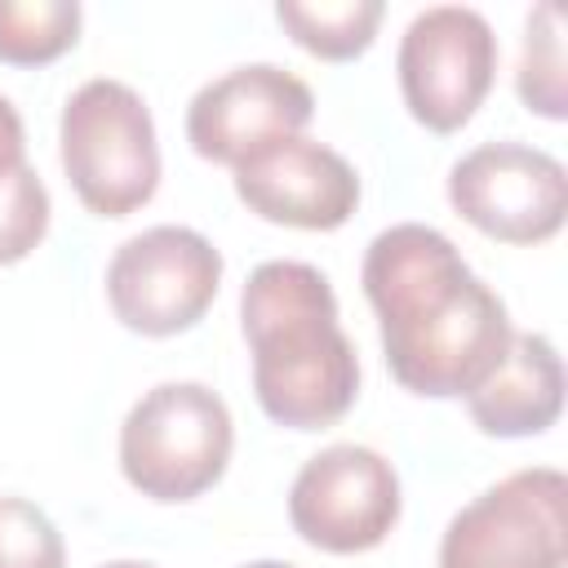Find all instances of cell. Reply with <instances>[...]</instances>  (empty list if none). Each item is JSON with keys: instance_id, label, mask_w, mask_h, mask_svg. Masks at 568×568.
Instances as JSON below:
<instances>
[{"instance_id": "cell-1", "label": "cell", "mask_w": 568, "mask_h": 568, "mask_svg": "<svg viewBox=\"0 0 568 568\" xmlns=\"http://www.w3.org/2000/svg\"><path fill=\"white\" fill-rule=\"evenodd\" d=\"M359 280L404 390L430 399L470 395L506 359L510 315L444 231L399 222L373 235Z\"/></svg>"}, {"instance_id": "cell-2", "label": "cell", "mask_w": 568, "mask_h": 568, "mask_svg": "<svg viewBox=\"0 0 568 568\" xmlns=\"http://www.w3.org/2000/svg\"><path fill=\"white\" fill-rule=\"evenodd\" d=\"M240 328L253 351V395L271 422L320 430L346 417L359 390V359L315 266L262 262L240 293Z\"/></svg>"}, {"instance_id": "cell-3", "label": "cell", "mask_w": 568, "mask_h": 568, "mask_svg": "<svg viewBox=\"0 0 568 568\" xmlns=\"http://www.w3.org/2000/svg\"><path fill=\"white\" fill-rule=\"evenodd\" d=\"M58 146L67 182L98 217H124L160 186L155 124L124 80H84L62 106Z\"/></svg>"}, {"instance_id": "cell-4", "label": "cell", "mask_w": 568, "mask_h": 568, "mask_svg": "<svg viewBox=\"0 0 568 568\" xmlns=\"http://www.w3.org/2000/svg\"><path fill=\"white\" fill-rule=\"evenodd\" d=\"M231 413L204 382L151 386L120 426V470L151 501H191L231 462Z\"/></svg>"}, {"instance_id": "cell-5", "label": "cell", "mask_w": 568, "mask_h": 568, "mask_svg": "<svg viewBox=\"0 0 568 568\" xmlns=\"http://www.w3.org/2000/svg\"><path fill=\"white\" fill-rule=\"evenodd\" d=\"M568 479L528 466L462 506L439 541V568H564Z\"/></svg>"}, {"instance_id": "cell-6", "label": "cell", "mask_w": 568, "mask_h": 568, "mask_svg": "<svg viewBox=\"0 0 568 568\" xmlns=\"http://www.w3.org/2000/svg\"><path fill=\"white\" fill-rule=\"evenodd\" d=\"M395 71L413 120L435 133H453L493 89L497 36L479 9L430 4L404 27Z\"/></svg>"}, {"instance_id": "cell-7", "label": "cell", "mask_w": 568, "mask_h": 568, "mask_svg": "<svg viewBox=\"0 0 568 568\" xmlns=\"http://www.w3.org/2000/svg\"><path fill=\"white\" fill-rule=\"evenodd\" d=\"M222 253L191 226H151L124 240L106 266L115 320L146 337L191 328L217 297Z\"/></svg>"}, {"instance_id": "cell-8", "label": "cell", "mask_w": 568, "mask_h": 568, "mask_svg": "<svg viewBox=\"0 0 568 568\" xmlns=\"http://www.w3.org/2000/svg\"><path fill=\"white\" fill-rule=\"evenodd\" d=\"M448 204L501 244H541L564 226L568 173L550 151L484 142L453 164Z\"/></svg>"}, {"instance_id": "cell-9", "label": "cell", "mask_w": 568, "mask_h": 568, "mask_svg": "<svg viewBox=\"0 0 568 568\" xmlns=\"http://www.w3.org/2000/svg\"><path fill=\"white\" fill-rule=\"evenodd\" d=\"M288 519L315 550H373L399 519V475L382 453L364 444H333L297 470Z\"/></svg>"}, {"instance_id": "cell-10", "label": "cell", "mask_w": 568, "mask_h": 568, "mask_svg": "<svg viewBox=\"0 0 568 568\" xmlns=\"http://www.w3.org/2000/svg\"><path fill=\"white\" fill-rule=\"evenodd\" d=\"M315 115L311 84L275 62H248L209 80L186 106V142L213 164H240L253 151L297 138Z\"/></svg>"}, {"instance_id": "cell-11", "label": "cell", "mask_w": 568, "mask_h": 568, "mask_svg": "<svg viewBox=\"0 0 568 568\" xmlns=\"http://www.w3.org/2000/svg\"><path fill=\"white\" fill-rule=\"evenodd\" d=\"M235 195L248 204V213L302 226V231H333L342 226L359 204V178L324 142L311 138H280L248 160L235 164Z\"/></svg>"}, {"instance_id": "cell-12", "label": "cell", "mask_w": 568, "mask_h": 568, "mask_svg": "<svg viewBox=\"0 0 568 568\" xmlns=\"http://www.w3.org/2000/svg\"><path fill=\"white\" fill-rule=\"evenodd\" d=\"M466 408L484 435L519 439L555 426L564 408V359L541 333H515L506 359L466 395Z\"/></svg>"}, {"instance_id": "cell-13", "label": "cell", "mask_w": 568, "mask_h": 568, "mask_svg": "<svg viewBox=\"0 0 568 568\" xmlns=\"http://www.w3.org/2000/svg\"><path fill=\"white\" fill-rule=\"evenodd\" d=\"M386 4L382 0H280L275 18L280 27L315 58L328 62H346L355 53H364L377 36Z\"/></svg>"}, {"instance_id": "cell-14", "label": "cell", "mask_w": 568, "mask_h": 568, "mask_svg": "<svg viewBox=\"0 0 568 568\" xmlns=\"http://www.w3.org/2000/svg\"><path fill=\"white\" fill-rule=\"evenodd\" d=\"M80 40L75 0H0V62L40 67Z\"/></svg>"}, {"instance_id": "cell-15", "label": "cell", "mask_w": 568, "mask_h": 568, "mask_svg": "<svg viewBox=\"0 0 568 568\" xmlns=\"http://www.w3.org/2000/svg\"><path fill=\"white\" fill-rule=\"evenodd\" d=\"M519 98L528 111L546 120H564V44H559V9L537 4L524 27V53L515 71Z\"/></svg>"}, {"instance_id": "cell-16", "label": "cell", "mask_w": 568, "mask_h": 568, "mask_svg": "<svg viewBox=\"0 0 568 568\" xmlns=\"http://www.w3.org/2000/svg\"><path fill=\"white\" fill-rule=\"evenodd\" d=\"M49 231V191L31 164L0 178V266L22 262Z\"/></svg>"}, {"instance_id": "cell-17", "label": "cell", "mask_w": 568, "mask_h": 568, "mask_svg": "<svg viewBox=\"0 0 568 568\" xmlns=\"http://www.w3.org/2000/svg\"><path fill=\"white\" fill-rule=\"evenodd\" d=\"M62 532L27 497H0V568H62Z\"/></svg>"}, {"instance_id": "cell-18", "label": "cell", "mask_w": 568, "mask_h": 568, "mask_svg": "<svg viewBox=\"0 0 568 568\" xmlns=\"http://www.w3.org/2000/svg\"><path fill=\"white\" fill-rule=\"evenodd\" d=\"M22 151H27L22 120H18L13 102H9V98H0V178H4V173H13L18 164H27V160H22Z\"/></svg>"}, {"instance_id": "cell-19", "label": "cell", "mask_w": 568, "mask_h": 568, "mask_svg": "<svg viewBox=\"0 0 568 568\" xmlns=\"http://www.w3.org/2000/svg\"><path fill=\"white\" fill-rule=\"evenodd\" d=\"M244 568H297V564H280V559H257V564H244Z\"/></svg>"}, {"instance_id": "cell-20", "label": "cell", "mask_w": 568, "mask_h": 568, "mask_svg": "<svg viewBox=\"0 0 568 568\" xmlns=\"http://www.w3.org/2000/svg\"><path fill=\"white\" fill-rule=\"evenodd\" d=\"M106 568H155V564H138V559H115V564H106Z\"/></svg>"}]
</instances>
